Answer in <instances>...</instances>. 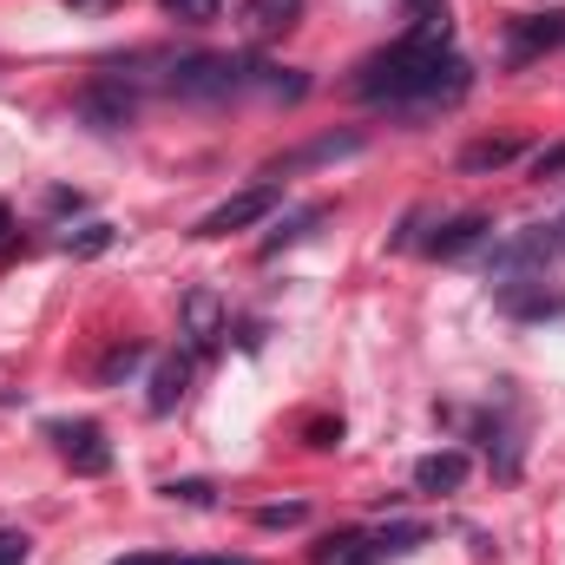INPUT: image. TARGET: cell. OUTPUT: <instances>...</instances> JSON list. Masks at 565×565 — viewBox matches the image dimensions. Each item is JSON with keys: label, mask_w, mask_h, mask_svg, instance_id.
Segmentation results:
<instances>
[{"label": "cell", "mask_w": 565, "mask_h": 565, "mask_svg": "<svg viewBox=\"0 0 565 565\" xmlns=\"http://www.w3.org/2000/svg\"><path fill=\"white\" fill-rule=\"evenodd\" d=\"M139 362H145L139 342H119V349H113V355L99 362V382H119V375H126V369H139Z\"/></svg>", "instance_id": "obj_15"}, {"label": "cell", "mask_w": 565, "mask_h": 565, "mask_svg": "<svg viewBox=\"0 0 565 565\" xmlns=\"http://www.w3.org/2000/svg\"><path fill=\"white\" fill-rule=\"evenodd\" d=\"M184 388H191V362H184V355H164V362L151 369V395H145V408H151V415H171V408L184 402Z\"/></svg>", "instance_id": "obj_8"}, {"label": "cell", "mask_w": 565, "mask_h": 565, "mask_svg": "<svg viewBox=\"0 0 565 565\" xmlns=\"http://www.w3.org/2000/svg\"><path fill=\"white\" fill-rule=\"evenodd\" d=\"M237 565H250V559H237Z\"/></svg>", "instance_id": "obj_25"}, {"label": "cell", "mask_w": 565, "mask_h": 565, "mask_svg": "<svg viewBox=\"0 0 565 565\" xmlns=\"http://www.w3.org/2000/svg\"><path fill=\"white\" fill-rule=\"evenodd\" d=\"M565 40V13H546V20H520L513 26V66H526L533 53H546V46H559Z\"/></svg>", "instance_id": "obj_11"}, {"label": "cell", "mask_w": 565, "mask_h": 565, "mask_svg": "<svg viewBox=\"0 0 565 565\" xmlns=\"http://www.w3.org/2000/svg\"><path fill=\"white\" fill-rule=\"evenodd\" d=\"M296 13H302V0H244L250 33H282V26H296Z\"/></svg>", "instance_id": "obj_12"}, {"label": "cell", "mask_w": 565, "mask_h": 565, "mask_svg": "<svg viewBox=\"0 0 565 565\" xmlns=\"http://www.w3.org/2000/svg\"><path fill=\"white\" fill-rule=\"evenodd\" d=\"M559 257H565L559 224H533V231L493 244V277L500 282H533V277H546V264H559Z\"/></svg>", "instance_id": "obj_2"}, {"label": "cell", "mask_w": 565, "mask_h": 565, "mask_svg": "<svg viewBox=\"0 0 565 565\" xmlns=\"http://www.w3.org/2000/svg\"><path fill=\"white\" fill-rule=\"evenodd\" d=\"M106 244H113V224H86V237H66V250H79V257H93Z\"/></svg>", "instance_id": "obj_17"}, {"label": "cell", "mask_w": 565, "mask_h": 565, "mask_svg": "<svg viewBox=\"0 0 565 565\" xmlns=\"http://www.w3.org/2000/svg\"><path fill=\"white\" fill-rule=\"evenodd\" d=\"M422 540H427V526H382V533H375L382 559H388V553H408V546H422Z\"/></svg>", "instance_id": "obj_16"}, {"label": "cell", "mask_w": 565, "mask_h": 565, "mask_svg": "<svg viewBox=\"0 0 565 565\" xmlns=\"http://www.w3.org/2000/svg\"><path fill=\"white\" fill-rule=\"evenodd\" d=\"M53 447H60V460L73 467V473H106L113 467V447H106V434L93 422H53Z\"/></svg>", "instance_id": "obj_4"}, {"label": "cell", "mask_w": 565, "mask_h": 565, "mask_svg": "<svg viewBox=\"0 0 565 565\" xmlns=\"http://www.w3.org/2000/svg\"><path fill=\"white\" fill-rule=\"evenodd\" d=\"M164 493H171V500H184V507H211V487H204V480H171Z\"/></svg>", "instance_id": "obj_18"}, {"label": "cell", "mask_w": 565, "mask_h": 565, "mask_svg": "<svg viewBox=\"0 0 565 565\" xmlns=\"http://www.w3.org/2000/svg\"><path fill=\"white\" fill-rule=\"evenodd\" d=\"M520 158V145L513 139H480L460 151V171H500V164H513Z\"/></svg>", "instance_id": "obj_13"}, {"label": "cell", "mask_w": 565, "mask_h": 565, "mask_svg": "<svg viewBox=\"0 0 565 565\" xmlns=\"http://www.w3.org/2000/svg\"><path fill=\"white\" fill-rule=\"evenodd\" d=\"M7 237H13V217H7V211H0V250H7Z\"/></svg>", "instance_id": "obj_24"}, {"label": "cell", "mask_w": 565, "mask_h": 565, "mask_svg": "<svg viewBox=\"0 0 565 565\" xmlns=\"http://www.w3.org/2000/svg\"><path fill=\"white\" fill-rule=\"evenodd\" d=\"M316 565H382V546H375V533H335V540H322Z\"/></svg>", "instance_id": "obj_9"}, {"label": "cell", "mask_w": 565, "mask_h": 565, "mask_svg": "<svg viewBox=\"0 0 565 565\" xmlns=\"http://www.w3.org/2000/svg\"><path fill=\"white\" fill-rule=\"evenodd\" d=\"M113 565H211V559H178V553H132V559H113Z\"/></svg>", "instance_id": "obj_21"}, {"label": "cell", "mask_w": 565, "mask_h": 565, "mask_svg": "<svg viewBox=\"0 0 565 565\" xmlns=\"http://www.w3.org/2000/svg\"><path fill=\"white\" fill-rule=\"evenodd\" d=\"M487 244H493V217L467 211V217H447V224L427 237V257H440V264H460V257H473V250H487Z\"/></svg>", "instance_id": "obj_5"}, {"label": "cell", "mask_w": 565, "mask_h": 565, "mask_svg": "<svg viewBox=\"0 0 565 565\" xmlns=\"http://www.w3.org/2000/svg\"><path fill=\"white\" fill-rule=\"evenodd\" d=\"M79 113L99 119V126H126V119H132V93H126V79H99V86L79 99Z\"/></svg>", "instance_id": "obj_10"}, {"label": "cell", "mask_w": 565, "mask_h": 565, "mask_svg": "<svg viewBox=\"0 0 565 565\" xmlns=\"http://www.w3.org/2000/svg\"><path fill=\"white\" fill-rule=\"evenodd\" d=\"M282 204V184H250V191H237V198H224L217 211H204L198 217V237H231V231H250L257 217H270Z\"/></svg>", "instance_id": "obj_3"}, {"label": "cell", "mask_w": 565, "mask_h": 565, "mask_svg": "<svg viewBox=\"0 0 565 565\" xmlns=\"http://www.w3.org/2000/svg\"><path fill=\"white\" fill-rule=\"evenodd\" d=\"M217 7H224V0H164V13H171V20H184V26L217 20Z\"/></svg>", "instance_id": "obj_14"}, {"label": "cell", "mask_w": 565, "mask_h": 565, "mask_svg": "<svg viewBox=\"0 0 565 565\" xmlns=\"http://www.w3.org/2000/svg\"><path fill=\"white\" fill-rule=\"evenodd\" d=\"M184 335H191L198 355H211V349L224 342V309H217L211 289H191V302H184Z\"/></svg>", "instance_id": "obj_6"}, {"label": "cell", "mask_w": 565, "mask_h": 565, "mask_svg": "<svg viewBox=\"0 0 565 565\" xmlns=\"http://www.w3.org/2000/svg\"><path fill=\"white\" fill-rule=\"evenodd\" d=\"M257 526H302V507H296V500H289V507H264Z\"/></svg>", "instance_id": "obj_19"}, {"label": "cell", "mask_w": 565, "mask_h": 565, "mask_svg": "<svg viewBox=\"0 0 565 565\" xmlns=\"http://www.w3.org/2000/svg\"><path fill=\"white\" fill-rule=\"evenodd\" d=\"M533 171H540V178H559V171H565V145H559V151H540V164H533Z\"/></svg>", "instance_id": "obj_22"}, {"label": "cell", "mask_w": 565, "mask_h": 565, "mask_svg": "<svg viewBox=\"0 0 565 565\" xmlns=\"http://www.w3.org/2000/svg\"><path fill=\"white\" fill-rule=\"evenodd\" d=\"M460 480H467V454L460 447H440V454L415 460V493H460Z\"/></svg>", "instance_id": "obj_7"}, {"label": "cell", "mask_w": 565, "mask_h": 565, "mask_svg": "<svg viewBox=\"0 0 565 565\" xmlns=\"http://www.w3.org/2000/svg\"><path fill=\"white\" fill-rule=\"evenodd\" d=\"M408 13H440V0H402Z\"/></svg>", "instance_id": "obj_23"}, {"label": "cell", "mask_w": 565, "mask_h": 565, "mask_svg": "<svg viewBox=\"0 0 565 565\" xmlns=\"http://www.w3.org/2000/svg\"><path fill=\"white\" fill-rule=\"evenodd\" d=\"M473 86V66L460 53H447V13H427L415 20L408 40H395L388 53H375L355 79V93L369 106H388V113H434V106H454L460 93Z\"/></svg>", "instance_id": "obj_1"}, {"label": "cell", "mask_w": 565, "mask_h": 565, "mask_svg": "<svg viewBox=\"0 0 565 565\" xmlns=\"http://www.w3.org/2000/svg\"><path fill=\"white\" fill-rule=\"evenodd\" d=\"M0 565H26V533H0Z\"/></svg>", "instance_id": "obj_20"}]
</instances>
